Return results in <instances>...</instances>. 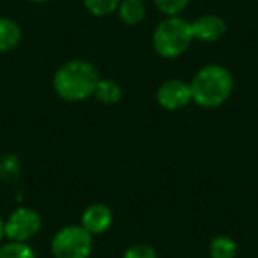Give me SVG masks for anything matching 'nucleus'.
I'll return each instance as SVG.
<instances>
[{
    "instance_id": "nucleus-9",
    "label": "nucleus",
    "mask_w": 258,
    "mask_h": 258,
    "mask_svg": "<svg viewBox=\"0 0 258 258\" xmlns=\"http://www.w3.org/2000/svg\"><path fill=\"white\" fill-rule=\"evenodd\" d=\"M22 39V30L18 23L9 18H0V53L9 51Z\"/></svg>"
},
{
    "instance_id": "nucleus-11",
    "label": "nucleus",
    "mask_w": 258,
    "mask_h": 258,
    "mask_svg": "<svg viewBox=\"0 0 258 258\" xmlns=\"http://www.w3.org/2000/svg\"><path fill=\"white\" fill-rule=\"evenodd\" d=\"M94 96L104 104H115L120 101L122 89L118 83L113 82V80H99L96 90H94Z\"/></svg>"
},
{
    "instance_id": "nucleus-18",
    "label": "nucleus",
    "mask_w": 258,
    "mask_h": 258,
    "mask_svg": "<svg viewBox=\"0 0 258 258\" xmlns=\"http://www.w3.org/2000/svg\"><path fill=\"white\" fill-rule=\"evenodd\" d=\"M4 237V221H2V218H0V239Z\"/></svg>"
},
{
    "instance_id": "nucleus-4",
    "label": "nucleus",
    "mask_w": 258,
    "mask_h": 258,
    "mask_svg": "<svg viewBox=\"0 0 258 258\" xmlns=\"http://www.w3.org/2000/svg\"><path fill=\"white\" fill-rule=\"evenodd\" d=\"M51 251L55 258H89L92 251V233L82 225L66 226L55 233Z\"/></svg>"
},
{
    "instance_id": "nucleus-1",
    "label": "nucleus",
    "mask_w": 258,
    "mask_h": 258,
    "mask_svg": "<svg viewBox=\"0 0 258 258\" xmlns=\"http://www.w3.org/2000/svg\"><path fill=\"white\" fill-rule=\"evenodd\" d=\"M99 73L87 60H71L57 69L53 76V89L66 101H82L94 96L99 82Z\"/></svg>"
},
{
    "instance_id": "nucleus-14",
    "label": "nucleus",
    "mask_w": 258,
    "mask_h": 258,
    "mask_svg": "<svg viewBox=\"0 0 258 258\" xmlns=\"http://www.w3.org/2000/svg\"><path fill=\"white\" fill-rule=\"evenodd\" d=\"M20 175V161L16 156H4L0 159V179L4 182H15Z\"/></svg>"
},
{
    "instance_id": "nucleus-17",
    "label": "nucleus",
    "mask_w": 258,
    "mask_h": 258,
    "mask_svg": "<svg viewBox=\"0 0 258 258\" xmlns=\"http://www.w3.org/2000/svg\"><path fill=\"white\" fill-rule=\"evenodd\" d=\"M124 258H158V253L149 244H135L125 251Z\"/></svg>"
},
{
    "instance_id": "nucleus-8",
    "label": "nucleus",
    "mask_w": 258,
    "mask_h": 258,
    "mask_svg": "<svg viewBox=\"0 0 258 258\" xmlns=\"http://www.w3.org/2000/svg\"><path fill=\"white\" fill-rule=\"evenodd\" d=\"M195 39L205 41V43H214V41L221 39L226 32V23L223 18L214 15H205L200 16L197 22L191 23Z\"/></svg>"
},
{
    "instance_id": "nucleus-19",
    "label": "nucleus",
    "mask_w": 258,
    "mask_h": 258,
    "mask_svg": "<svg viewBox=\"0 0 258 258\" xmlns=\"http://www.w3.org/2000/svg\"><path fill=\"white\" fill-rule=\"evenodd\" d=\"M30 2H48V0H30Z\"/></svg>"
},
{
    "instance_id": "nucleus-13",
    "label": "nucleus",
    "mask_w": 258,
    "mask_h": 258,
    "mask_svg": "<svg viewBox=\"0 0 258 258\" xmlns=\"http://www.w3.org/2000/svg\"><path fill=\"white\" fill-rule=\"evenodd\" d=\"M0 258H37L34 249L25 242H8L0 246Z\"/></svg>"
},
{
    "instance_id": "nucleus-12",
    "label": "nucleus",
    "mask_w": 258,
    "mask_h": 258,
    "mask_svg": "<svg viewBox=\"0 0 258 258\" xmlns=\"http://www.w3.org/2000/svg\"><path fill=\"white\" fill-rule=\"evenodd\" d=\"M209 253H211V258H235L237 244L226 235L214 237L209 246Z\"/></svg>"
},
{
    "instance_id": "nucleus-6",
    "label": "nucleus",
    "mask_w": 258,
    "mask_h": 258,
    "mask_svg": "<svg viewBox=\"0 0 258 258\" xmlns=\"http://www.w3.org/2000/svg\"><path fill=\"white\" fill-rule=\"evenodd\" d=\"M193 101L191 87L180 80H168L158 89V103L165 110H180Z\"/></svg>"
},
{
    "instance_id": "nucleus-7",
    "label": "nucleus",
    "mask_w": 258,
    "mask_h": 258,
    "mask_svg": "<svg viewBox=\"0 0 258 258\" xmlns=\"http://www.w3.org/2000/svg\"><path fill=\"white\" fill-rule=\"evenodd\" d=\"M113 221V214L111 209L104 204H94L90 207H87L82 214V226L90 232L92 235L97 233H104L111 226Z\"/></svg>"
},
{
    "instance_id": "nucleus-2",
    "label": "nucleus",
    "mask_w": 258,
    "mask_h": 258,
    "mask_svg": "<svg viewBox=\"0 0 258 258\" xmlns=\"http://www.w3.org/2000/svg\"><path fill=\"white\" fill-rule=\"evenodd\" d=\"M189 87L195 103L204 108H216L232 94L233 78L223 66H207L197 73Z\"/></svg>"
},
{
    "instance_id": "nucleus-15",
    "label": "nucleus",
    "mask_w": 258,
    "mask_h": 258,
    "mask_svg": "<svg viewBox=\"0 0 258 258\" xmlns=\"http://www.w3.org/2000/svg\"><path fill=\"white\" fill-rule=\"evenodd\" d=\"M120 6V0H85V8L94 16H106Z\"/></svg>"
},
{
    "instance_id": "nucleus-10",
    "label": "nucleus",
    "mask_w": 258,
    "mask_h": 258,
    "mask_svg": "<svg viewBox=\"0 0 258 258\" xmlns=\"http://www.w3.org/2000/svg\"><path fill=\"white\" fill-rule=\"evenodd\" d=\"M118 15L127 25H138L145 18V6L142 0H124L118 6Z\"/></svg>"
},
{
    "instance_id": "nucleus-16",
    "label": "nucleus",
    "mask_w": 258,
    "mask_h": 258,
    "mask_svg": "<svg viewBox=\"0 0 258 258\" xmlns=\"http://www.w3.org/2000/svg\"><path fill=\"white\" fill-rule=\"evenodd\" d=\"M187 2H189V0H154V4L158 6L159 11L168 16H177L186 8Z\"/></svg>"
},
{
    "instance_id": "nucleus-3",
    "label": "nucleus",
    "mask_w": 258,
    "mask_h": 258,
    "mask_svg": "<svg viewBox=\"0 0 258 258\" xmlns=\"http://www.w3.org/2000/svg\"><path fill=\"white\" fill-rule=\"evenodd\" d=\"M193 29L191 23L179 16H170L158 25L154 30V50L165 58H175L182 55L193 43Z\"/></svg>"
},
{
    "instance_id": "nucleus-5",
    "label": "nucleus",
    "mask_w": 258,
    "mask_h": 258,
    "mask_svg": "<svg viewBox=\"0 0 258 258\" xmlns=\"http://www.w3.org/2000/svg\"><path fill=\"white\" fill-rule=\"evenodd\" d=\"M41 230V216L36 211L27 207H20L13 212L4 223V235L16 242H25L37 235Z\"/></svg>"
}]
</instances>
